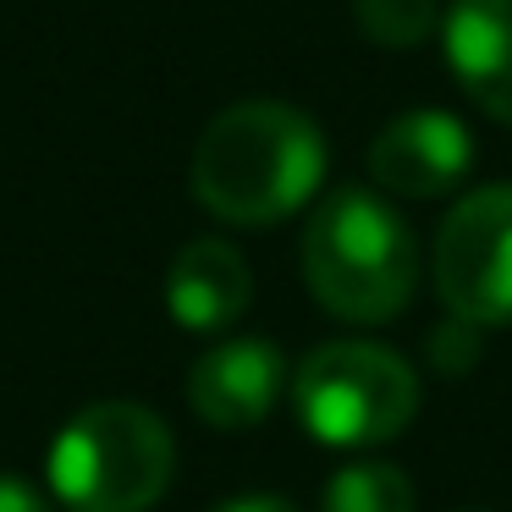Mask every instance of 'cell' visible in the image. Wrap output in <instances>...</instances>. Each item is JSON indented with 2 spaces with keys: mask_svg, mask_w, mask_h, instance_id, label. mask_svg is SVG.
<instances>
[{
  "mask_svg": "<svg viewBox=\"0 0 512 512\" xmlns=\"http://www.w3.org/2000/svg\"><path fill=\"white\" fill-rule=\"evenodd\" d=\"M353 17L380 50H413L430 28H441L435 0H353Z\"/></svg>",
  "mask_w": 512,
  "mask_h": 512,
  "instance_id": "cell-11",
  "label": "cell"
},
{
  "mask_svg": "<svg viewBox=\"0 0 512 512\" xmlns=\"http://www.w3.org/2000/svg\"><path fill=\"white\" fill-rule=\"evenodd\" d=\"M303 281L314 303L347 325H380L419 287V243L408 221L369 188H336L303 232Z\"/></svg>",
  "mask_w": 512,
  "mask_h": 512,
  "instance_id": "cell-2",
  "label": "cell"
},
{
  "mask_svg": "<svg viewBox=\"0 0 512 512\" xmlns=\"http://www.w3.org/2000/svg\"><path fill=\"white\" fill-rule=\"evenodd\" d=\"M474 166V138L446 111H408L369 144V177L397 199H441Z\"/></svg>",
  "mask_w": 512,
  "mask_h": 512,
  "instance_id": "cell-6",
  "label": "cell"
},
{
  "mask_svg": "<svg viewBox=\"0 0 512 512\" xmlns=\"http://www.w3.org/2000/svg\"><path fill=\"white\" fill-rule=\"evenodd\" d=\"M248 298H254L248 259L221 237H193L166 270V309L182 331H199V336L226 331V325L243 320Z\"/></svg>",
  "mask_w": 512,
  "mask_h": 512,
  "instance_id": "cell-9",
  "label": "cell"
},
{
  "mask_svg": "<svg viewBox=\"0 0 512 512\" xmlns=\"http://www.w3.org/2000/svg\"><path fill=\"white\" fill-rule=\"evenodd\" d=\"M325 138L303 111L248 100L221 111L193 149V199L232 226H276L320 193Z\"/></svg>",
  "mask_w": 512,
  "mask_h": 512,
  "instance_id": "cell-1",
  "label": "cell"
},
{
  "mask_svg": "<svg viewBox=\"0 0 512 512\" xmlns=\"http://www.w3.org/2000/svg\"><path fill=\"white\" fill-rule=\"evenodd\" d=\"M430 358H435V369H441V375H463V369H474V358H479V325L457 320V314L446 325H435Z\"/></svg>",
  "mask_w": 512,
  "mask_h": 512,
  "instance_id": "cell-12",
  "label": "cell"
},
{
  "mask_svg": "<svg viewBox=\"0 0 512 512\" xmlns=\"http://www.w3.org/2000/svg\"><path fill=\"white\" fill-rule=\"evenodd\" d=\"M446 67L463 94L512 127V0H452L441 17Z\"/></svg>",
  "mask_w": 512,
  "mask_h": 512,
  "instance_id": "cell-8",
  "label": "cell"
},
{
  "mask_svg": "<svg viewBox=\"0 0 512 512\" xmlns=\"http://www.w3.org/2000/svg\"><path fill=\"white\" fill-rule=\"evenodd\" d=\"M0 512H50V501L39 496L28 479L17 474H0Z\"/></svg>",
  "mask_w": 512,
  "mask_h": 512,
  "instance_id": "cell-13",
  "label": "cell"
},
{
  "mask_svg": "<svg viewBox=\"0 0 512 512\" xmlns=\"http://www.w3.org/2000/svg\"><path fill=\"white\" fill-rule=\"evenodd\" d=\"M287 391V358L259 336L221 342L193 364L188 402L215 430H254Z\"/></svg>",
  "mask_w": 512,
  "mask_h": 512,
  "instance_id": "cell-7",
  "label": "cell"
},
{
  "mask_svg": "<svg viewBox=\"0 0 512 512\" xmlns=\"http://www.w3.org/2000/svg\"><path fill=\"white\" fill-rule=\"evenodd\" d=\"M177 441L138 402H94L50 446V490L72 512H149L171 485Z\"/></svg>",
  "mask_w": 512,
  "mask_h": 512,
  "instance_id": "cell-3",
  "label": "cell"
},
{
  "mask_svg": "<svg viewBox=\"0 0 512 512\" xmlns=\"http://www.w3.org/2000/svg\"><path fill=\"white\" fill-rule=\"evenodd\" d=\"M292 408L325 446H380L413 424L419 375L380 342H325L292 375Z\"/></svg>",
  "mask_w": 512,
  "mask_h": 512,
  "instance_id": "cell-4",
  "label": "cell"
},
{
  "mask_svg": "<svg viewBox=\"0 0 512 512\" xmlns=\"http://www.w3.org/2000/svg\"><path fill=\"white\" fill-rule=\"evenodd\" d=\"M463 512H490V507H463Z\"/></svg>",
  "mask_w": 512,
  "mask_h": 512,
  "instance_id": "cell-15",
  "label": "cell"
},
{
  "mask_svg": "<svg viewBox=\"0 0 512 512\" xmlns=\"http://www.w3.org/2000/svg\"><path fill=\"white\" fill-rule=\"evenodd\" d=\"M413 479L397 463H375L358 457L342 463L320 490V512H413Z\"/></svg>",
  "mask_w": 512,
  "mask_h": 512,
  "instance_id": "cell-10",
  "label": "cell"
},
{
  "mask_svg": "<svg viewBox=\"0 0 512 512\" xmlns=\"http://www.w3.org/2000/svg\"><path fill=\"white\" fill-rule=\"evenodd\" d=\"M435 292L446 314L479 325H512V182L479 188L441 221Z\"/></svg>",
  "mask_w": 512,
  "mask_h": 512,
  "instance_id": "cell-5",
  "label": "cell"
},
{
  "mask_svg": "<svg viewBox=\"0 0 512 512\" xmlns=\"http://www.w3.org/2000/svg\"><path fill=\"white\" fill-rule=\"evenodd\" d=\"M215 512H298V507L281 501V496H232V501H221Z\"/></svg>",
  "mask_w": 512,
  "mask_h": 512,
  "instance_id": "cell-14",
  "label": "cell"
}]
</instances>
